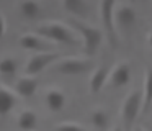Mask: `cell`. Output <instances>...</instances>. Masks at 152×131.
Here are the masks:
<instances>
[{
	"mask_svg": "<svg viewBox=\"0 0 152 131\" xmlns=\"http://www.w3.org/2000/svg\"><path fill=\"white\" fill-rule=\"evenodd\" d=\"M38 36L44 38L48 41L54 43H62V44H77L80 39H77V36L74 35L72 28H69L67 25L59 21H49V23H41L39 26H36L34 29Z\"/></svg>",
	"mask_w": 152,
	"mask_h": 131,
	"instance_id": "obj_1",
	"label": "cell"
},
{
	"mask_svg": "<svg viewBox=\"0 0 152 131\" xmlns=\"http://www.w3.org/2000/svg\"><path fill=\"white\" fill-rule=\"evenodd\" d=\"M70 26H72V29H75V31L79 33L80 41H82V44H83V51L88 56H93L96 52V49L100 48L102 41H103L102 31L93 28V26H90V25H85V23H82L77 18H74L72 21H70Z\"/></svg>",
	"mask_w": 152,
	"mask_h": 131,
	"instance_id": "obj_2",
	"label": "cell"
},
{
	"mask_svg": "<svg viewBox=\"0 0 152 131\" xmlns=\"http://www.w3.org/2000/svg\"><path fill=\"white\" fill-rule=\"evenodd\" d=\"M142 108V93L139 90H132L128 97L123 100L121 105V118H123V128L126 131H131L134 121L141 115Z\"/></svg>",
	"mask_w": 152,
	"mask_h": 131,
	"instance_id": "obj_3",
	"label": "cell"
},
{
	"mask_svg": "<svg viewBox=\"0 0 152 131\" xmlns=\"http://www.w3.org/2000/svg\"><path fill=\"white\" fill-rule=\"evenodd\" d=\"M62 57H66V56L61 54V52H54V51H49V52H38V54L31 56V57L28 59L26 66H25V74L36 77V75L41 74L44 69H48L49 66L59 62Z\"/></svg>",
	"mask_w": 152,
	"mask_h": 131,
	"instance_id": "obj_4",
	"label": "cell"
},
{
	"mask_svg": "<svg viewBox=\"0 0 152 131\" xmlns=\"http://www.w3.org/2000/svg\"><path fill=\"white\" fill-rule=\"evenodd\" d=\"M115 10H116V0H102L100 2V18H102L103 28L108 36V41L111 46L118 44L116 38V26H115Z\"/></svg>",
	"mask_w": 152,
	"mask_h": 131,
	"instance_id": "obj_5",
	"label": "cell"
},
{
	"mask_svg": "<svg viewBox=\"0 0 152 131\" xmlns=\"http://www.w3.org/2000/svg\"><path fill=\"white\" fill-rule=\"evenodd\" d=\"M92 67L90 59L82 57H62L59 62H56V72L62 75H80Z\"/></svg>",
	"mask_w": 152,
	"mask_h": 131,
	"instance_id": "obj_6",
	"label": "cell"
},
{
	"mask_svg": "<svg viewBox=\"0 0 152 131\" xmlns=\"http://www.w3.org/2000/svg\"><path fill=\"white\" fill-rule=\"evenodd\" d=\"M18 44L26 51H34V52H49L51 44L44 38L38 36L36 33H25L20 36Z\"/></svg>",
	"mask_w": 152,
	"mask_h": 131,
	"instance_id": "obj_7",
	"label": "cell"
},
{
	"mask_svg": "<svg viewBox=\"0 0 152 131\" xmlns=\"http://www.w3.org/2000/svg\"><path fill=\"white\" fill-rule=\"evenodd\" d=\"M129 80H131V66L128 62H119L110 72L108 84L113 88H121V87H126L129 84Z\"/></svg>",
	"mask_w": 152,
	"mask_h": 131,
	"instance_id": "obj_8",
	"label": "cell"
},
{
	"mask_svg": "<svg viewBox=\"0 0 152 131\" xmlns=\"http://www.w3.org/2000/svg\"><path fill=\"white\" fill-rule=\"evenodd\" d=\"M137 20V13H136L134 7L131 5H119L115 10V26L116 28H132Z\"/></svg>",
	"mask_w": 152,
	"mask_h": 131,
	"instance_id": "obj_9",
	"label": "cell"
},
{
	"mask_svg": "<svg viewBox=\"0 0 152 131\" xmlns=\"http://www.w3.org/2000/svg\"><path fill=\"white\" fill-rule=\"evenodd\" d=\"M38 90V80L33 75H23L15 82V93L21 98H31Z\"/></svg>",
	"mask_w": 152,
	"mask_h": 131,
	"instance_id": "obj_10",
	"label": "cell"
},
{
	"mask_svg": "<svg viewBox=\"0 0 152 131\" xmlns=\"http://www.w3.org/2000/svg\"><path fill=\"white\" fill-rule=\"evenodd\" d=\"M18 102V95L5 85H0V121L15 108Z\"/></svg>",
	"mask_w": 152,
	"mask_h": 131,
	"instance_id": "obj_11",
	"label": "cell"
},
{
	"mask_svg": "<svg viewBox=\"0 0 152 131\" xmlns=\"http://www.w3.org/2000/svg\"><path fill=\"white\" fill-rule=\"evenodd\" d=\"M110 72H111V69L108 66H100V67H96L93 71L92 77H90V82H88V87H90L92 93H98L105 87V84L110 79Z\"/></svg>",
	"mask_w": 152,
	"mask_h": 131,
	"instance_id": "obj_12",
	"label": "cell"
},
{
	"mask_svg": "<svg viewBox=\"0 0 152 131\" xmlns=\"http://www.w3.org/2000/svg\"><path fill=\"white\" fill-rule=\"evenodd\" d=\"M44 102H46V107L51 111L57 113V111L64 110V107H66V95L59 88H51V90H48Z\"/></svg>",
	"mask_w": 152,
	"mask_h": 131,
	"instance_id": "obj_13",
	"label": "cell"
},
{
	"mask_svg": "<svg viewBox=\"0 0 152 131\" xmlns=\"http://www.w3.org/2000/svg\"><path fill=\"white\" fill-rule=\"evenodd\" d=\"M152 108V67L145 71L144 77V90H142V108L141 115H145Z\"/></svg>",
	"mask_w": 152,
	"mask_h": 131,
	"instance_id": "obj_14",
	"label": "cell"
},
{
	"mask_svg": "<svg viewBox=\"0 0 152 131\" xmlns=\"http://www.w3.org/2000/svg\"><path fill=\"white\" fill-rule=\"evenodd\" d=\"M62 7L67 13L74 15L75 18H85L88 13L87 0H62Z\"/></svg>",
	"mask_w": 152,
	"mask_h": 131,
	"instance_id": "obj_15",
	"label": "cell"
},
{
	"mask_svg": "<svg viewBox=\"0 0 152 131\" xmlns=\"http://www.w3.org/2000/svg\"><path fill=\"white\" fill-rule=\"evenodd\" d=\"M17 124L21 131H33L38 126V115L33 110H25L18 115Z\"/></svg>",
	"mask_w": 152,
	"mask_h": 131,
	"instance_id": "obj_16",
	"label": "cell"
},
{
	"mask_svg": "<svg viewBox=\"0 0 152 131\" xmlns=\"http://www.w3.org/2000/svg\"><path fill=\"white\" fill-rule=\"evenodd\" d=\"M39 12H41V7L38 3V0H23L20 3V13L26 20H34L39 15Z\"/></svg>",
	"mask_w": 152,
	"mask_h": 131,
	"instance_id": "obj_17",
	"label": "cell"
},
{
	"mask_svg": "<svg viewBox=\"0 0 152 131\" xmlns=\"http://www.w3.org/2000/svg\"><path fill=\"white\" fill-rule=\"evenodd\" d=\"M90 121L92 124L96 128V130H106L108 128V123H110V116L105 110L102 108H96L90 113Z\"/></svg>",
	"mask_w": 152,
	"mask_h": 131,
	"instance_id": "obj_18",
	"label": "cell"
},
{
	"mask_svg": "<svg viewBox=\"0 0 152 131\" xmlns=\"http://www.w3.org/2000/svg\"><path fill=\"white\" fill-rule=\"evenodd\" d=\"M18 69V64L13 57H2L0 59V74L5 75V77H12L15 75Z\"/></svg>",
	"mask_w": 152,
	"mask_h": 131,
	"instance_id": "obj_19",
	"label": "cell"
},
{
	"mask_svg": "<svg viewBox=\"0 0 152 131\" xmlns=\"http://www.w3.org/2000/svg\"><path fill=\"white\" fill-rule=\"evenodd\" d=\"M54 131H85V128L77 123H61L54 128Z\"/></svg>",
	"mask_w": 152,
	"mask_h": 131,
	"instance_id": "obj_20",
	"label": "cell"
},
{
	"mask_svg": "<svg viewBox=\"0 0 152 131\" xmlns=\"http://www.w3.org/2000/svg\"><path fill=\"white\" fill-rule=\"evenodd\" d=\"M5 29H7V23H5V18L2 15V12H0V39L5 35Z\"/></svg>",
	"mask_w": 152,
	"mask_h": 131,
	"instance_id": "obj_21",
	"label": "cell"
},
{
	"mask_svg": "<svg viewBox=\"0 0 152 131\" xmlns=\"http://www.w3.org/2000/svg\"><path fill=\"white\" fill-rule=\"evenodd\" d=\"M147 44L152 48V33H149V36H147Z\"/></svg>",
	"mask_w": 152,
	"mask_h": 131,
	"instance_id": "obj_22",
	"label": "cell"
},
{
	"mask_svg": "<svg viewBox=\"0 0 152 131\" xmlns=\"http://www.w3.org/2000/svg\"><path fill=\"white\" fill-rule=\"evenodd\" d=\"M111 131H123V128H121V126H116V128H113Z\"/></svg>",
	"mask_w": 152,
	"mask_h": 131,
	"instance_id": "obj_23",
	"label": "cell"
},
{
	"mask_svg": "<svg viewBox=\"0 0 152 131\" xmlns=\"http://www.w3.org/2000/svg\"><path fill=\"white\" fill-rule=\"evenodd\" d=\"M134 131H145V130H144V128H141V126H139V128H136Z\"/></svg>",
	"mask_w": 152,
	"mask_h": 131,
	"instance_id": "obj_24",
	"label": "cell"
}]
</instances>
